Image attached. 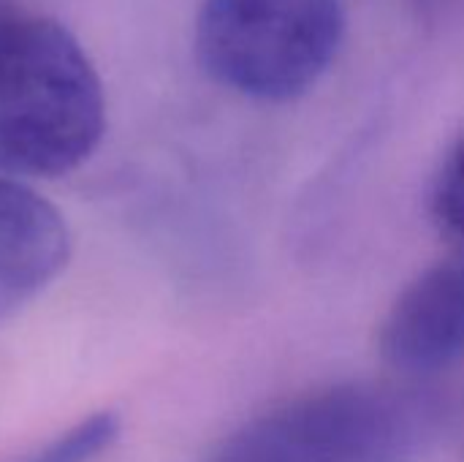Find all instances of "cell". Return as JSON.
Segmentation results:
<instances>
[{"label": "cell", "instance_id": "6da1fadb", "mask_svg": "<svg viewBox=\"0 0 464 462\" xmlns=\"http://www.w3.org/2000/svg\"><path fill=\"white\" fill-rule=\"evenodd\" d=\"M106 131L101 76L76 35L52 16H0V172L63 177Z\"/></svg>", "mask_w": 464, "mask_h": 462}, {"label": "cell", "instance_id": "7a4b0ae2", "mask_svg": "<svg viewBox=\"0 0 464 462\" xmlns=\"http://www.w3.org/2000/svg\"><path fill=\"white\" fill-rule=\"evenodd\" d=\"M446 422V400L421 381L334 384L250 419L209 462H419Z\"/></svg>", "mask_w": 464, "mask_h": 462}, {"label": "cell", "instance_id": "3957f363", "mask_svg": "<svg viewBox=\"0 0 464 462\" xmlns=\"http://www.w3.org/2000/svg\"><path fill=\"white\" fill-rule=\"evenodd\" d=\"M345 33L340 0H201L196 60L220 87L283 103L334 63Z\"/></svg>", "mask_w": 464, "mask_h": 462}, {"label": "cell", "instance_id": "277c9868", "mask_svg": "<svg viewBox=\"0 0 464 462\" xmlns=\"http://www.w3.org/2000/svg\"><path fill=\"white\" fill-rule=\"evenodd\" d=\"M378 354L397 378H432L464 359V253L416 272L378 327Z\"/></svg>", "mask_w": 464, "mask_h": 462}, {"label": "cell", "instance_id": "5b68a950", "mask_svg": "<svg viewBox=\"0 0 464 462\" xmlns=\"http://www.w3.org/2000/svg\"><path fill=\"white\" fill-rule=\"evenodd\" d=\"M71 231L54 204L0 174V321L35 300L68 264Z\"/></svg>", "mask_w": 464, "mask_h": 462}, {"label": "cell", "instance_id": "8992f818", "mask_svg": "<svg viewBox=\"0 0 464 462\" xmlns=\"http://www.w3.org/2000/svg\"><path fill=\"white\" fill-rule=\"evenodd\" d=\"M427 212L451 251L464 253V128L449 142L432 172Z\"/></svg>", "mask_w": 464, "mask_h": 462}, {"label": "cell", "instance_id": "52a82bcc", "mask_svg": "<svg viewBox=\"0 0 464 462\" xmlns=\"http://www.w3.org/2000/svg\"><path fill=\"white\" fill-rule=\"evenodd\" d=\"M122 430V422L111 411H101L71 428L65 436L44 447L38 455L27 457L24 462H92L109 452V447L117 441Z\"/></svg>", "mask_w": 464, "mask_h": 462}, {"label": "cell", "instance_id": "ba28073f", "mask_svg": "<svg viewBox=\"0 0 464 462\" xmlns=\"http://www.w3.org/2000/svg\"><path fill=\"white\" fill-rule=\"evenodd\" d=\"M408 5L430 30H454L464 25V0H408Z\"/></svg>", "mask_w": 464, "mask_h": 462}, {"label": "cell", "instance_id": "9c48e42d", "mask_svg": "<svg viewBox=\"0 0 464 462\" xmlns=\"http://www.w3.org/2000/svg\"><path fill=\"white\" fill-rule=\"evenodd\" d=\"M11 8H16V5H14V0H0V16H5Z\"/></svg>", "mask_w": 464, "mask_h": 462}]
</instances>
